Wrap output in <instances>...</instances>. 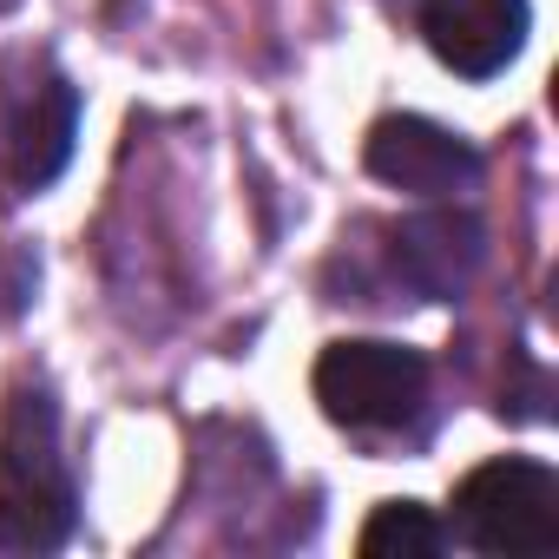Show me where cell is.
Returning a JSON list of instances; mask_svg holds the SVG:
<instances>
[{
    "label": "cell",
    "instance_id": "7",
    "mask_svg": "<svg viewBox=\"0 0 559 559\" xmlns=\"http://www.w3.org/2000/svg\"><path fill=\"white\" fill-rule=\"evenodd\" d=\"M487 263V230L467 211H421L395 224V270L421 297H461Z\"/></svg>",
    "mask_w": 559,
    "mask_h": 559
},
{
    "label": "cell",
    "instance_id": "2",
    "mask_svg": "<svg viewBox=\"0 0 559 559\" xmlns=\"http://www.w3.org/2000/svg\"><path fill=\"white\" fill-rule=\"evenodd\" d=\"M73 132H80V93L53 60L21 53L0 67V191L8 198L47 191L73 158Z\"/></svg>",
    "mask_w": 559,
    "mask_h": 559
},
{
    "label": "cell",
    "instance_id": "3",
    "mask_svg": "<svg viewBox=\"0 0 559 559\" xmlns=\"http://www.w3.org/2000/svg\"><path fill=\"white\" fill-rule=\"evenodd\" d=\"M454 533L480 552H552L559 546V474L507 454L454 487Z\"/></svg>",
    "mask_w": 559,
    "mask_h": 559
},
{
    "label": "cell",
    "instance_id": "6",
    "mask_svg": "<svg viewBox=\"0 0 559 559\" xmlns=\"http://www.w3.org/2000/svg\"><path fill=\"white\" fill-rule=\"evenodd\" d=\"M362 165H369L382 185L408 191V198H448V191H461V185L480 171V158H474L467 139H454L448 126L415 119V112L376 119V132H369V145H362Z\"/></svg>",
    "mask_w": 559,
    "mask_h": 559
},
{
    "label": "cell",
    "instance_id": "1",
    "mask_svg": "<svg viewBox=\"0 0 559 559\" xmlns=\"http://www.w3.org/2000/svg\"><path fill=\"white\" fill-rule=\"evenodd\" d=\"M73 533V474L60 454V408L47 389H14L0 421V539L47 552Z\"/></svg>",
    "mask_w": 559,
    "mask_h": 559
},
{
    "label": "cell",
    "instance_id": "4",
    "mask_svg": "<svg viewBox=\"0 0 559 559\" xmlns=\"http://www.w3.org/2000/svg\"><path fill=\"white\" fill-rule=\"evenodd\" d=\"M317 402L330 421L362 435L402 428L428 402V362L402 343H330L317 362Z\"/></svg>",
    "mask_w": 559,
    "mask_h": 559
},
{
    "label": "cell",
    "instance_id": "5",
    "mask_svg": "<svg viewBox=\"0 0 559 559\" xmlns=\"http://www.w3.org/2000/svg\"><path fill=\"white\" fill-rule=\"evenodd\" d=\"M408 14L461 80H493L526 47V0H408Z\"/></svg>",
    "mask_w": 559,
    "mask_h": 559
},
{
    "label": "cell",
    "instance_id": "8",
    "mask_svg": "<svg viewBox=\"0 0 559 559\" xmlns=\"http://www.w3.org/2000/svg\"><path fill=\"white\" fill-rule=\"evenodd\" d=\"M448 546V533H441V520L421 507V500H382L376 513H369V526H362V552L369 559H428V552H441Z\"/></svg>",
    "mask_w": 559,
    "mask_h": 559
}]
</instances>
